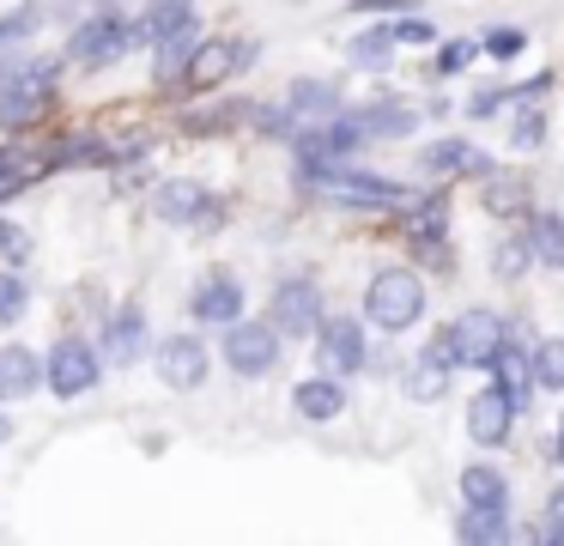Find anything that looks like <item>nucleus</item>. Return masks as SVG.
<instances>
[{
	"label": "nucleus",
	"instance_id": "f257e3e1",
	"mask_svg": "<svg viewBox=\"0 0 564 546\" xmlns=\"http://www.w3.org/2000/svg\"><path fill=\"white\" fill-rule=\"evenodd\" d=\"M365 315L382 328V334L413 328L419 315H425V279H419L413 267H382V274L370 279V291H365Z\"/></svg>",
	"mask_w": 564,
	"mask_h": 546
},
{
	"label": "nucleus",
	"instance_id": "f03ea898",
	"mask_svg": "<svg viewBox=\"0 0 564 546\" xmlns=\"http://www.w3.org/2000/svg\"><path fill=\"white\" fill-rule=\"evenodd\" d=\"M304 176L316 182V189H328L334 201H358V206H401L406 189L389 176H370V170L346 164V158H322V164H304Z\"/></svg>",
	"mask_w": 564,
	"mask_h": 546
},
{
	"label": "nucleus",
	"instance_id": "7ed1b4c3",
	"mask_svg": "<svg viewBox=\"0 0 564 546\" xmlns=\"http://www.w3.org/2000/svg\"><path fill=\"white\" fill-rule=\"evenodd\" d=\"M128 49H134V24L122 19V12H98V19H86L74 36H67V55L79 61V67H110V61H122Z\"/></svg>",
	"mask_w": 564,
	"mask_h": 546
},
{
	"label": "nucleus",
	"instance_id": "20e7f679",
	"mask_svg": "<svg viewBox=\"0 0 564 546\" xmlns=\"http://www.w3.org/2000/svg\"><path fill=\"white\" fill-rule=\"evenodd\" d=\"M268 322L280 340H310L322 322V291L316 279H280L273 286V303H268Z\"/></svg>",
	"mask_w": 564,
	"mask_h": 546
},
{
	"label": "nucleus",
	"instance_id": "39448f33",
	"mask_svg": "<svg viewBox=\"0 0 564 546\" xmlns=\"http://www.w3.org/2000/svg\"><path fill=\"white\" fill-rule=\"evenodd\" d=\"M225 364H231L237 376H268L273 364H280V334H273V322H225Z\"/></svg>",
	"mask_w": 564,
	"mask_h": 546
},
{
	"label": "nucleus",
	"instance_id": "423d86ee",
	"mask_svg": "<svg viewBox=\"0 0 564 546\" xmlns=\"http://www.w3.org/2000/svg\"><path fill=\"white\" fill-rule=\"evenodd\" d=\"M316 358L328 376H352L365 371V328H358V315H322L316 322Z\"/></svg>",
	"mask_w": 564,
	"mask_h": 546
},
{
	"label": "nucleus",
	"instance_id": "0eeeda50",
	"mask_svg": "<svg viewBox=\"0 0 564 546\" xmlns=\"http://www.w3.org/2000/svg\"><path fill=\"white\" fill-rule=\"evenodd\" d=\"M449 352H455V364H474V371H486L491 364V352H498V340L510 334V328L498 322V310H462L449 328Z\"/></svg>",
	"mask_w": 564,
	"mask_h": 546
},
{
	"label": "nucleus",
	"instance_id": "6e6552de",
	"mask_svg": "<svg viewBox=\"0 0 564 546\" xmlns=\"http://www.w3.org/2000/svg\"><path fill=\"white\" fill-rule=\"evenodd\" d=\"M43 383H50V395H62V400L91 395V388H98V352H91L86 340H62V346L43 358Z\"/></svg>",
	"mask_w": 564,
	"mask_h": 546
},
{
	"label": "nucleus",
	"instance_id": "1a4fd4ad",
	"mask_svg": "<svg viewBox=\"0 0 564 546\" xmlns=\"http://www.w3.org/2000/svg\"><path fill=\"white\" fill-rule=\"evenodd\" d=\"M152 213H159L164 225H213V218H219V201H213L200 182L171 176L159 194H152Z\"/></svg>",
	"mask_w": 564,
	"mask_h": 546
},
{
	"label": "nucleus",
	"instance_id": "9d476101",
	"mask_svg": "<svg viewBox=\"0 0 564 546\" xmlns=\"http://www.w3.org/2000/svg\"><path fill=\"white\" fill-rule=\"evenodd\" d=\"M207 371H213V352L200 346L195 334H164V346H159V376L164 383L171 388H200Z\"/></svg>",
	"mask_w": 564,
	"mask_h": 546
},
{
	"label": "nucleus",
	"instance_id": "9b49d317",
	"mask_svg": "<svg viewBox=\"0 0 564 546\" xmlns=\"http://www.w3.org/2000/svg\"><path fill=\"white\" fill-rule=\"evenodd\" d=\"M491 388H503V400H510L516 413L528 407V400H534V364H528V352L522 346H510V334L498 340V352H491Z\"/></svg>",
	"mask_w": 564,
	"mask_h": 546
},
{
	"label": "nucleus",
	"instance_id": "f8f14e48",
	"mask_svg": "<svg viewBox=\"0 0 564 546\" xmlns=\"http://www.w3.org/2000/svg\"><path fill=\"white\" fill-rule=\"evenodd\" d=\"M516 425V407L503 400V388H479L474 400H467V437H474L479 449H498L503 437H510Z\"/></svg>",
	"mask_w": 564,
	"mask_h": 546
},
{
	"label": "nucleus",
	"instance_id": "ddd939ff",
	"mask_svg": "<svg viewBox=\"0 0 564 546\" xmlns=\"http://www.w3.org/2000/svg\"><path fill=\"white\" fill-rule=\"evenodd\" d=\"M188 315H195V322H213V328L237 322V315H243V286H237L231 274L200 279V286H195V298H188Z\"/></svg>",
	"mask_w": 564,
	"mask_h": 546
},
{
	"label": "nucleus",
	"instance_id": "4468645a",
	"mask_svg": "<svg viewBox=\"0 0 564 546\" xmlns=\"http://www.w3.org/2000/svg\"><path fill=\"white\" fill-rule=\"evenodd\" d=\"M449 371H455L449 334H437V340H431V346L413 358V371H406V395H413V400H437L443 388H449Z\"/></svg>",
	"mask_w": 564,
	"mask_h": 546
},
{
	"label": "nucleus",
	"instance_id": "2eb2a0df",
	"mask_svg": "<svg viewBox=\"0 0 564 546\" xmlns=\"http://www.w3.org/2000/svg\"><path fill=\"white\" fill-rule=\"evenodd\" d=\"M249 55H256L249 43H195V49H188V67L183 73H188V85H219L225 73H237Z\"/></svg>",
	"mask_w": 564,
	"mask_h": 546
},
{
	"label": "nucleus",
	"instance_id": "dca6fc26",
	"mask_svg": "<svg viewBox=\"0 0 564 546\" xmlns=\"http://www.w3.org/2000/svg\"><path fill=\"white\" fill-rule=\"evenodd\" d=\"M292 407L304 413V419H316V425H328V419H340L346 413V383L340 376H304V383H297V395H292Z\"/></svg>",
	"mask_w": 564,
	"mask_h": 546
},
{
	"label": "nucleus",
	"instance_id": "f3484780",
	"mask_svg": "<svg viewBox=\"0 0 564 546\" xmlns=\"http://www.w3.org/2000/svg\"><path fill=\"white\" fill-rule=\"evenodd\" d=\"M104 358H116V364H134V358H147V315L128 303V310H116L110 322H104Z\"/></svg>",
	"mask_w": 564,
	"mask_h": 546
},
{
	"label": "nucleus",
	"instance_id": "a211bd4d",
	"mask_svg": "<svg viewBox=\"0 0 564 546\" xmlns=\"http://www.w3.org/2000/svg\"><path fill=\"white\" fill-rule=\"evenodd\" d=\"M43 388V358L31 346H0V400H25Z\"/></svg>",
	"mask_w": 564,
	"mask_h": 546
},
{
	"label": "nucleus",
	"instance_id": "6ab92c4d",
	"mask_svg": "<svg viewBox=\"0 0 564 546\" xmlns=\"http://www.w3.org/2000/svg\"><path fill=\"white\" fill-rule=\"evenodd\" d=\"M176 31H195V7H188V0H152L134 24V43H164V36H176Z\"/></svg>",
	"mask_w": 564,
	"mask_h": 546
},
{
	"label": "nucleus",
	"instance_id": "aec40b11",
	"mask_svg": "<svg viewBox=\"0 0 564 546\" xmlns=\"http://www.w3.org/2000/svg\"><path fill=\"white\" fill-rule=\"evenodd\" d=\"M455 534L474 546H498L510 540V504H467L462 522H455Z\"/></svg>",
	"mask_w": 564,
	"mask_h": 546
},
{
	"label": "nucleus",
	"instance_id": "412c9836",
	"mask_svg": "<svg viewBox=\"0 0 564 546\" xmlns=\"http://www.w3.org/2000/svg\"><path fill=\"white\" fill-rule=\"evenodd\" d=\"M419 164H425V170H437V176H455V170H479V176H486V170H491V158H486V152H474L467 140H431Z\"/></svg>",
	"mask_w": 564,
	"mask_h": 546
},
{
	"label": "nucleus",
	"instance_id": "4be33fe9",
	"mask_svg": "<svg viewBox=\"0 0 564 546\" xmlns=\"http://www.w3.org/2000/svg\"><path fill=\"white\" fill-rule=\"evenodd\" d=\"M358 128H365V140H406L419 128V116L406 104H370L358 109Z\"/></svg>",
	"mask_w": 564,
	"mask_h": 546
},
{
	"label": "nucleus",
	"instance_id": "5701e85b",
	"mask_svg": "<svg viewBox=\"0 0 564 546\" xmlns=\"http://www.w3.org/2000/svg\"><path fill=\"white\" fill-rule=\"evenodd\" d=\"M528 255L546 267H564V213H534L528 218Z\"/></svg>",
	"mask_w": 564,
	"mask_h": 546
},
{
	"label": "nucleus",
	"instance_id": "b1692460",
	"mask_svg": "<svg viewBox=\"0 0 564 546\" xmlns=\"http://www.w3.org/2000/svg\"><path fill=\"white\" fill-rule=\"evenodd\" d=\"M285 109H292V116L322 121V116H334V109H340V92H334L328 79H297L292 92H285Z\"/></svg>",
	"mask_w": 564,
	"mask_h": 546
},
{
	"label": "nucleus",
	"instance_id": "393cba45",
	"mask_svg": "<svg viewBox=\"0 0 564 546\" xmlns=\"http://www.w3.org/2000/svg\"><path fill=\"white\" fill-rule=\"evenodd\" d=\"M346 55H352L358 73H389V67H394V36H389V24H377V31H358Z\"/></svg>",
	"mask_w": 564,
	"mask_h": 546
},
{
	"label": "nucleus",
	"instance_id": "a878e982",
	"mask_svg": "<svg viewBox=\"0 0 564 546\" xmlns=\"http://www.w3.org/2000/svg\"><path fill=\"white\" fill-rule=\"evenodd\" d=\"M50 109V92H31V85H7L0 92V128H31V121Z\"/></svg>",
	"mask_w": 564,
	"mask_h": 546
},
{
	"label": "nucleus",
	"instance_id": "bb28decb",
	"mask_svg": "<svg viewBox=\"0 0 564 546\" xmlns=\"http://www.w3.org/2000/svg\"><path fill=\"white\" fill-rule=\"evenodd\" d=\"M462 504H510V485H503V473L486 468V461L462 468Z\"/></svg>",
	"mask_w": 564,
	"mask_h": 546
},
{
	"label": "nucleus",
	"instance_id": "cd10ccee",
	"mask_svg": "<svg viewBox=\"0 0 564 546\" xmlns=\"http://www.w3.org/2000/svg\"><path fill=\"white\" fill-rule=\"evenodd\" d=\"M528 364H534V388H552V395L564 388V340H540Z\"/></svg>",
	"mask_w": 564,
	"mask_h": 546
},
{
	"label": "nucleus",
	"instance_id": "c85d7f7f",
	"mask_svg": "<svg viewBox=\"0 0 564 546\" xmlns=\"http://www.w3.org/2000/svg\"><path fill=\"white\" fill-rule=\"evenodd\" d=\"M37 176H43V164L31 152H0V201L13 189H25V182H37Z\"/></svg>",
	"mask_w": 564,
	"mask_h": 546
},
{
	"label": "nucleus",
	"instance_id": "c756f323",
	"mask_svg": "<svg viewBox=\"0 0 564 546\" xmlns=\"http://www.w3.org/2000/svg\"><path fill=\"white\" fill-rule=\"evenodd\" d=\"M188 49H195V31H176L159 43V79H176V73L188 67Z\"/></svg>",
	"mask_w": 564,
	"mask_h": 546
},
{
	"label": "nucleus",
	"instance_id": "7c9ffc66",
	"mask_svg": "<svg viewBox=\"0 0 564 546\" xmlns=\"http://www.w3.org/2000/svg\"><path fill=\"white\" fill-rule=\"evenodd\" d=\"M25 303H31V286L13 274V267H7V274H0V322H19V315H25Z\"/></svg>",
	"mask_w": 564,
	"mask_h": 546
},
{
	"label": "nucleus",
	"instance_id": "2f4dec72",
	"mask_svg": "<svg viewBox=\"0 0 564 546\" xmlns=\"http://www.w3.org/2000/svg\"><path fill=\"white\" fill-rule=\"evenodd\" d=\"M540 140H546V116H540V109H522L516 128H510V146H516V152H534Z\"/></svg>",
	"mask_w": 564,
	"mask_h": 546
},
{
	"label": "nucleus",
	"instance_id": "473e14b6",
	"mask_svg": "<svg viewBox=\"0 0 564 546\" xmlns=\"http://www.w3.org/2000/svg\"><path fill=\"white\" fill-rule=\"evenodd\" d=\"M37 19H43V12H37V7H19V12H0V49H7V43H19V36H31V31H37Z\"/></svg>",
	"mask_w": 564,
	"mask_h": 546
},
{
	"label": "nucleus",
	"instance_id": "72a5a7b5",
	"mask_svg": "<svg viewBox=\"0 0 564 546\" xmlns=\"http://www.w3.org/2000/svg\"><path fill=\"white\" fill-rule=\"evenodd\" d=\"M474 55H479V43H443L437 61H431V73H437V79H449V73H462Z\"/></svg>",
	"mask_w": 564,
	"mask_h": 546
},
{
	"label": "nucleus",
	"instance_id": "f704fd0d",
	"mask_svg": "<svg viewBox=\"0 0 564 546\" xmlns=\"http://www.w3.org/2000/svg\"><path fill=\"white\" fill-rule=\"evenodd\" d=\"M389 36H394V49H431L437 43V31H431V19H401V24H389Z\"/></svg>",
	"mask_w": 564,
	"mask_h": 546
},
{
	"label": "nucleus",
	"instance_id": "c9c22d12",
	"mask_svg": "<svg viewBox=\"0 0 564 546\" xmlns=\"http://www.w3.org/2000/svg\"><path fill=\"white\" fill-rule=\"evenodd\" d=\"M534 540H546V546H564V485L546 497V522L534 528Z\"/></svg>",
	"mask_w": 564,
	"mask_h": 546
},
{
	"label": "nucleus",
	"instance_id": "e433bc0d",
	"mask_svg": "<svg viewBox=\"0 0 564 546\" xmlns=\"http://www.w3.org/2000/svg\"><path fill=\"white\" fill-rule=\"evenodd\" d=\"M0 255H7V261H25V255H31V231L13 225V218H0Z\"/></svg>",
	"mask_w": 564,
	"mask_h": 546
},
{
	"label": "nucleus",
	"instance_id": "4c0bfd02",
	"mask_svg": "<svg viewBox=\"0 0 564 546\" xmlns=\"http://www.w3.org/2000/svg\"><path fill=\"white\" fill-rule=\"evenodd\" d=\"M498 279H522V267H528V243H498Z\"/></svg>",
	"mask_w": 564,
	"mask_h": 546
},
{
	"label": "nucleus",
	"instance_id": "58836bf2",
	"mask_svg": "<svg viewBox=\"0 0 564 546\" xmlns=\"http://www.w3.org/2000/svg\"><path fill=\"white\" fill-rule=\"evenodd\" d=\"M486 55H491V61L522 55V31H491V36H486Z\"/></svg>",
	"mask_w": 564,
	"mask_h": 546
},
{
	"label": "nucleus",
	"instance_id": "ea45409f",
	"mask_svg": "<svg viewBox=\"0 0 564 546\" xmlns=\"http://www.w3.org/2000/svg\"><path fill=\"white\" fill-rule=\"evenodd\" d=\"M419 0H358L352 12H413Z\"/></svg>",
	"mask_w": 564,
	"mask_h": 546
},
{
	"label": "nucleus",
	"instance_id": "a19ab883",
	"mask_svg": "<svg viewBox=\"0 0 564 546\" xmlns=\"http://www.w3.org/2000/svg\"><path fill=\"white\" fill-rule=\"evenodd\" d=\"M552 461L564 468V419H558V437H552Z\"/></svg>",
	"mask_w": 564,
	"mask_h": 546
},
{
	"label": "nucleus",
	"instance_id": "79ce46f5",
	"mask_svg": "<svg viewBox=\"0 0 564 546\" xmlns=\"http://www.w3.org/2000/svg\"><path fill=\"white\" fill-rule=\"evenodd\" d=\"M0 437H7V419H0Z\"/></svg>",
	"mask_w": 564,
	"mask_h": 546
}]
</instances>
